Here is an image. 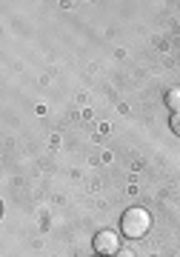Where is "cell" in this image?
<instances>
[{
  "label": "cell",
  "mask_w": 180,
  "mask_h": 257,
  "mask_svg": "<svg viewBox=\"0 0 180 257\" xmlns=\"http://www.w3.org/2000/svg\"><path fill=\"white\" fill-rule=\"evenodd\" d=\"M166 106L171 109V114L180 111V89H169V92H166Z\"/></svg>",
  "instance_id": "cell-3"
},
{
  "label": "cell",
  "mask_w": 180,
  "mask_h": 257,
  "mask_svg": "<svg viewBox=\"0 0 180 257\" xmlns=\"http://www.w3.org/2000/svg\"><path fill=\"white\" fill-rule=\"evenodd\" d=\"M171 132L180 138V111H177V114H171Z\"/></svg>",
  "instance_id": "cell-4"
},
{
  "label": "cell",
  "mask_w": 180,
  "mask_h": 257,
  "mask_svg": "<svg viewBox=\"0 0 180 257\" xmlns=\"http://www.w3.org/2000/svg\"><path fill=\"white\" fill-rule=\"evenodd\" d=\"M98 257H103V254H98Z\"/></svg>",
  "instance_id": "cell-5"
},
{
  "label": "cell",
  "mask_w": 180,
  "mask_h": 257,
  "mask_svg": "<svg viewBox=\"0 0 180 257\" xmlns=\"http://www.w3.org/2000/svg\"><path fill=\"white\" fill-rule=\"evenodd\" d=\"M95 251L103 257H115L120 251V237H117L112 229H103L95 234Z\"/></svg>",
  "instance_id": "cell-2"
},
{
  "label": "cell",
  "mask_w": 180,
  "mask_h": 257,
  "mask_svg": "<svg viewBox=\"0 0 180 257\" xmlns=\"http://www.w3.org/2000/svg\"><path fill=\"white\" fill-rule=\"evenodd\" d=\"M120 229H123V234H126L129 240L146 237V234H149V229H152V214H149L146 209H140V206H135V209L123 211Z\"/></svg>",
  "instance_id": "cell-1"
}]
</instances>
